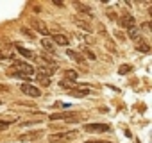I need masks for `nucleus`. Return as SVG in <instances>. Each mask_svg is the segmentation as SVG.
Wrapping results in <instances>:
<instances>
[{
    "label": "nucleus",
    "instance_id": "17",
    "mask_svg": "<svg viewBox=\"0 0 152 143\" xmlns=\"http://www.w3.org/2000/svg\"><path fill=\"white\" fill-rule=\"evenodd\" d=\"M66 54L73 59V61H79V63H84V59H83V55H79L75 50H66Z\"/></svg>",
    "mask_w": 152,
    "mask_h": 143
},
{
    "label": "nucleus",
    "instance_id": "4",
    "mask_svg": "<svg viewBox=\"0 0 152 143\" xmlns=\"http://www.w3.org/2000/svg\"><path fill=\"white\" fill-rule=\"evenodd\" d=\"M48 118L50 120H66V122H77L79 120V116L75 113H52Z\"/></svg>",
    "mask_w": 152,
    "mask_h": 143
},
{
    "label": "nucleus",
    "instance_id": "16",
    "mask_svg": "<svg viewBox=\"0 0 152 143\" xmlns=\"http://www.w3.org/2000/svg\"><path fill=\"white\" fill-rule=\"evenodd\" d=\"M64 79H66V81H72V82H75V79H77V72H75V70H66Z\"/></svg>",
    "mask_w": 152,
    "mask_h": 143
},
{
    "label": "nucleus",
    "instance_id": "22",
    "mask_svg": "<svg viewBox=\"0 0 152 143\" xmlns=\"http://www.w3.org/2000/svg\"><path fill=\"white\" fill-rule=\"evenodd\" d=\"M131 70H132V68H131L129 64H122L118 72H120V74H122V75H125V74H129V72H131Z\"/></svg>",
    "mask_w": 152,
    "mask_h": 143
},
{
    "label": "nucleus",
    "instance_id": "2",
    "mask_svg": "<svg viewBox=\"0 0 152 143\" xmlns=\"http://www.w3.org/2000/svg\"><path fill=\"white\" fill-rule=\"evenodd\" d=\"M13 68H16V72H20V74L31 77L34 74V68L29 64V63H23V61H13Z\"/></svg>",
    "mask_w": 152,
    "mask_h": 143
},
{
    "label": "nucleus",
    "instance_id": "5",
    "mask_svg": "<svg viewBox=\"0 0 152 143\" xmlns=\"http://www.w3.org/2000/svg\"><path fill=\"white\" fill-rule=\"evenodd\" d=\"M120 25H122V27H125V29H132V27H136V20H134V16H132V15L124 13V15H122V18H120Z\"/></svg>",
    "mask_w": 152,
    "mask_h": 143
},
{
    "label": "nucleus",
    "instance_id": "12",
    "mask_svg": "<svg viewBox=\"0 0 152 143\" xmlns=\"http://www.w3.org/2000/svg\"><path fill=\"white\" fill-rule=\"evenodd\" d=\"M41 134H43L41 131H34V132H27V134H22L18 139H20V141H31V139H38Z\"/></svg>",
    "mask_w": 152,
    "mask_h": 143
},
{
    "label": "nucleus",
    "instance_id": "10",
    "mask_svg": "<svg viewBox=\"0 0 152 143\" xmlns=\"http://www.w3.org/2000/svg\"><path fill=\"white\" fill-rule=\"evenodd\" d=\"M73 23L77 25V27H81L83 31H86V32H91V31H93V29H91V25H90V23H88L86 20L79 18V16H75V18H73Z\"/></svg>",
    "mask_w": 152,
    "mask_h": 143
},
{
    "label": "nucleus",
    "instance_id": "1",
    "mask_svg": "<svg viewBox=\"0 0 152 143\" xmlns=\"http://www.w3.org/2000/svg\"><path fill=\"white\" fill-rule=\"evenodd\" d=\"M79 136L77 131H63V132H56L48 136V143H70Z\"/></svg>",
    "mask_w": 152,
    "mask_h": 143
},
{
    "label": "nucleus",
    "instance_id": "14",
    "mask_svg": "<svg viewBox=\"0 0 152 143\" xmlns=\"http://www.w3.org/2000/svg\"><path fill=\"white\" fill-rule=\"evenodd\" d=\"M16 50H18V54H22V55H23V57H27V59H32V57H34V54H32L29 48H23V47H20V45H18V47H16Z\"/></svg>",
    "mask_w": 152,
    "mask_h": 143
},
{
    "label": "nucleus",
    "instance_id": "9",
    "mask_svg": "<svg viewBox=\"0 0 152 143\" xmlns=\"http://www.w3.org/2000/svg\"><path fill=\"white\" fill-rule=\"evenodd\" d=\"M73 6H75V9H77V11H81L83 15H86L88 18H91V16H93V15H91L93 11H91V7H90V6H86V4H81V2H73Z\"/></svg>",
    "mask_w": 152,
    "mask_h": 143
},
{
    "label": "nucleus",
    "instance_id": "3",
    "mask_svg": "<svg viewBox=\"0 0 152 143\" xmlns=\"http://www.w3.org/2000/svg\"><path fill=\"white\" fill-rule=\"evenodd\" d=\"M109 129L111 127L107 123H86L84 125V131L86 132H95V134L97 132H109Z\"/></svg>",
    "mask_w": 152,
    "mask_h": 143
},
{
    "label": "nucleus",
    "instance_id": "23",
    "mask_svg": "<svg viewBox=\"0 0 152 143\" xmlns=\"http://www.w3.org/2000/svg\"><path fill=\"white\" fill-rule=\"evenodd\" d=\"M20 32H22V34H25V36H29L31 39H34V34H32V32H31L29 29H25V27H22V29H20Z\"/></svg>",
    "mask_w": 152,
    "mask_h": 143
},
{
    "label": "nucleus",
    "instance_id": "21",
    "mask_svg": "<svg viewBox=\"0 0 152 143\" xmlns=\"http://www.w3.org/2000/svg\"><path fill=\"white\" fill-rule=\"evenodd\" d=\"M15 120H0V131H4V129H7L11 123H13Z\"/></svg>",
    "mask_w": 152,
    "mask_h": 143
},
{
    "label": "nucleus",
    "instance_id": "27",
    "mask_svg": "<svg viewBox=\"0 0 152 143\" xmlns=\"http://www.w3.org/2000/svg\"><path fill=\"white\" fill-rule=\"evenodd\" d=\"M0 104H2V100H0Z\"/></svg>",
    "mask_w": 152,
    "mask_h": 143
},
{
    "label": "nucleus",
    "instance_id": "11",
    "mask_svg": "<svg viewBox=\"0 0 152 143\" xmlns=\"http://www.w3.org/2000/svg\"><path fill=\"white\" fill-rule=\"evenodd\" d=\"M39 43H41V47H43L47 52H50L52 55L56 54V48H54V43H52V39H50V38H43Z\"/></svg>",
    "mask_w": 152,
    "mask_h": 143
},
{
    "label": "nucleus",
    "instance_id": "6",
    "mask_svg": "<svg viewBox=\"0 0 152 143\" xmlns=\"http://www.w3.org/2000/svg\"><path fill=\"white\" fill-rule=\"evenodd\" d=\"M31 25H32V29H34V31H38V32H39L41 36H45V38L50 34V29H48L43 22H39V20H32V22H31Z\"/></svg>",
    "mask_w": 152,
    "mask_h": 143
},
{
    "label": "nucleus",
    "instance_id": "18",
    "mask_svg": "<svg viewBox=\"0 0 152 143\" xmlns=\"http://www.w3.org/2000/svg\"><path fill=\"white\" fill-rule=\"evenodd\" d=\"M38 82H41L43 86H50V77H47V75H43V74H38Z\"/></svg>",
    "mask_w": 152,
    "mask_h": 143
},
{
    "label": "nucleus",
    "instance_id": "19",
    "mask_svg": "<svg viewBox=\"0 0 152 143\" xmlns=\"http://www.w3.org/2000/svg\"><path fill=\"white\" fill-rule=\"evenodd\" d=\"M127 32H129V38H131V39H138V38H140V31H138V27L127 29Z\"/></svg>",
    "mask_w": 152,
    "mask_h": 143
},
{
    "label": "nucleus",
    "instance_id": "8",
    "mask_svg": "<svg viewBox=\"0 0 152 143\" xmlns=\"http://www.w3.org/2000/svg\"><path fill=\"white\" fill-rule=\"evenodd\" d=\"M52 43H56V45H59V47H68L70 39H68V36H64V34H54V36H52Z\"/></svg>",
    "mask_w": 152,
    "mask_h": 143
},
{
    "label": "nucleus",
    "instance_id": "26",
    "mask_svg": "<svg viewBox=\"0 0 152 143\" xmlns=\"http://www.w3.org/2000/svg\"><path fill=\"white\" fill-rule=\"evenodd\" d=\"M7 57H9V55H7L6 52H2V50H0V59H7Z\"/></svg>",
    "mask_w": 152,
    "mask_h": 143
},
{
    "label": "nucleus",
    "instance_id": "24",
    "mask_svg": "<svg viewBox=\"0 0 152 143\" xmlns=\"http://www.w3.org/2000/svg\"><path fill=\"white\" fill-rule=\"evenodd\" d=\"M84 143H107V141H104V139H88Z\"/></svg>",
    "mask_w": 152,
    "mask_h": 143
},
{
    "label": "nucleus",
    "instance_id": "15",
    "mask_svg": "<svg viewBox=\"0 0 152 143\" xmlns=\"http://www.w3.org/2000/svg\"><path fill=\"white\" fill-rule=\"evenodd\" d=\"M59 86H61L63 90H70V91H72V90H73L75 86H77V84H75V82H72V81H66V79H63V81L59 82Z\"/></svg>",
    "mask_w": 152,
    "mask_h": 143
},
{
    "label": "nucleus",
    "instance_id": "25",
    "mask_svg": "<svg viewBox=\"0 0 152 143\" xmlns=\"http://www.w3.org/2000/svg\"><path fill=\"white\" fill-rule=\"evenodd\" d=\"M148 27H150V23H148V22H145V23L141 25V29H143V31H148Z\"/></svg>",
    "mask_w": 152,
    "mask_h": 143
},
{
    "label": "nucleus",
    "instance_id": "13",
    "mask_svg": "<svg viewBox=\"0 0 152 143\" xmlns=\"http://www.w3.org/2000/svg\"><path fill=\"white\" fill-rule=\"evenodd\" d=\"M70 93H72L73 97H81V98H83V97H86V95L90 93V90H88V88H73Z\"/></svg>",
    "mask_w": 152,
    "mask_h": 143
},
{
    "label": "nucleus",
    "instance_id": "20",
    "mask_svg": "<svg viewBox=\"0 0 152 143\" xmlns=\"http://www.w3.org/2000/svg\"><path fill=\"white\" fill-rule=\"evenodd\" d=\"M140 41H141V43L138 45V50H140V52H148V50H150V47H148V43H145L143 39H140Z\"/></svg>",
    "mask_w": 152,
    "mask_h": 143
},
{
    "label": "nucleus",
    "instance_id": "7",
    "mask_svg": "<svg viewBox=\"0 0 152 143\" xmlns=\"http://www.w3.org/2000/svg\"><path fill=\"white\" fill-rule=\"evenodd\" d=\"M20 90H22L27 97H39V95H41L39 88H36V86H32V84H22Z\"/></svg>",
    "mask_w": 152,
    "mask_h": 143
}]
</instances>
